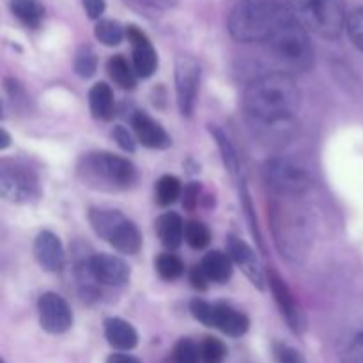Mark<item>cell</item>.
Instances as JSON below:
<instances>
[{"label":"cell","instance_id":"obj_8","mask_svg":"<svg viewBox=\"0 0 363 363\" xmlns=\"http://www.w3.org/2000/svg\"><path fill=\"white\" fill-rule=\"evenodd\" d=\"M264 179L280 197H300L312 186L311 174L286 158L268 160L264 163Z\"/></svg>","mask_w":363,"mask_h":363},{"label":"cell","instance_id":"obj_35","mask_svg":"<svg viewBox=\"0 0 363 363\" xmlns=\"http://www.w3.org/2000/svg\"><path fill=\"white\" fill-rule=\"evenodd\" d=\"M340 360L342 363H363V330L354 333L344 346Z\"/></svg>","mask_w":363,"mask_h":363},{"label":"cell","instance_id":"obj_30","mask_svg":"<svg viewBox=\"0 0 363 363\" xmlns=\"http://www.w3.org/2000/svg\"><path fill=\"white\" fill-rule=\"evenodd\" d=\"M124 4L135 9L137 13L144 14V16L155 18L158 16L162 11L170 9L177 4V0H124Z\"/></svg>","mask_w":363,"mask_h":363},{"label":"cell","instance_id":"obj_33","mask_svg":"<svg viewBox=\"0 0 363 363\" xmlns=\"http://www.w3.org/2000/svg\"><path fill=\"white\" fill-rule=\"evenodd\" d=\"M201 357L202 363H223L227 357V347L222 340L208 337L201 344Z\"/></svg>","mask_w":363,"mask_h":363},{"label":"cell","instance_id":"obj_39","mask_svg":"<svg viewBox=\"0 0 363 363\" xmlns=\"http://www.w3.org/2000/svg\"><path fill=\"white\" fill-rule=\"evenodd\" d=\"M82 2H84L85 13L91 20H99L106 9L105 0H82Z\"/></svg>","mask_w":363,"mask_h":363},{"label":"cell","instance_id":"obj_22","mask_svg":"<svg viewBox=\"0 0 363 363\" xmlns=\"http://www.w3.org/2000/svg\"><path fill=\"white\" fill-rule=\"evenodd\" d=\"M89 106L96 119H110L113 116V92L108 84L99 82L89 91Z\"/></svg>","mask_w":363,"mask_h":363},{"label":"cell","instance_id":"obj_36","mask_svg":"<svg viewBox=\"0 0 363 363\" xmlns=\"http://www.w3.org/2000/svg\"><path fill=\"white\" fill-rule=\"evenodd\" d=\"M190 311L194 314V318L197 321H201L202 325L209 326L211 328L213 325V311H215V303H208L204 300H194L190 305Z\"/></svg>","mask_w":363,"mask_h":363},{"label":"cell","instance_id":"obj_42","mask_svg":"<svg viewBox=\"0 0 363 363\" xmlns=\"http://www.w3.org/2000/svg\"><path fill=\"white\" fill-rule=\"evenodd\" d=\"M279 360H280V363H305L303 358H301V354L298 353L296 350H293V347H287V346H284L282 350H280Z\"/></svg>","mask_w":363,"mask_h":363},{"label":"cell","instance_id":"obj_10","mask_svg":"<svg viewBox=\"0 0 363 363\" xmlns=\"http://www.w3.org/2000/svg\"><path fill=\"white\" fill-rule=\"evenodd\" d=\"M0 191L4 199L16 204H28L39 194L34 174L21 167H4L0 172Z\"/></svg>","mask_w":363,"mask_h":363},{"label":"cell","instance_id":"obj_27","mask_svg":"<svg viewBox=\"0 0 363 363\" xmlns=\"http://www.w3.org/2000/svg\"><path fill=\"white\" fill-rule=\"evenodd\" d=\"M181 195V181L176 176H163L156 183V201L160 206L174 204Z\"/></svg>","mask_w":363,"mask_h":363},{"label":"cell","instance_id":"obj_38","mask_svg":"<svg viewBox=\"0 0 363 363\" xmlns=\"http://www.w3.org/2000/svg\"><path fill=\"white\" fill-rule=\"evenodd\" d=\"M112 137H113V140H116L117 144H119V147L123 149V151H126V152H133L135 151L133 137H131V133L124 126H116V128H113Z\"/></svg>","mask_w":363,"mask_h":363},{"label":"cell","instance_id":"obj_25","mask_svg":"<svg viewBox=\"0 0 363 363\" xmlns=\"http://www.w3.org/2000/svg\"><path fill=\"white\" fill-rule=\"evenodd\" d=\"M96 39L105 46H117L126 35L123 25L116 20H99L94 27Z\"/></svg>","mask_w":363,"mask_h":363},{"label":"cell","instance_id":"obj_45","mask_svg":"<svg viewBox=\"0 0 363 363\" xmlns=\"http://www.w3.org/2000/svg\"><path fill=\"white\" fill-rule=\"evenodd\" d=\"M2 142H0V149H7L9 147V144H11V137H9V133H7L6 130H2Z\"/></svg>","mask_w":363,"mask_h":363},{"label":"cell","instance_id":"obj_29","mask_svg":"<svg viewBox=\"0 0 363 363\" xmlns=\"http://www.w3.org/2000/svg\"><path fill=\"white\" fill-rule=\"evenodd\" d=\"M184 240L195 250H202L209 245L211 241V233H209L208 225L202 222H190L186 223V229H184Z\"/></svg>","mask_w":363,"mask_h":363},{"label":"cell","instance_id":"obj_23","mask_svg":"<svg viewBox=\"0 0 363 363\" xmlns=\"http://www.w3.org/2000/svg\"><path fill=\"white\" fill-rule=\"evenodd\" d=\"M11 11L27 27H39L45 16V6L41 0H11Z\"/></svg>","mask_w":363,"mask_h":363},{"label":"cell","instance_id":"obj_13","mask_svg":"<svg viewBox=\"0 0 363 363\" xmlns=\"http://www.w3.org/2000/svg\"><path fill=\"white\" fill-rule=\"evenodd\" d=\"M126 38L133 46V67L137 77L149 78L151 74H155L156 67H158V55H156L147 35L135 25H130L126 28Z\"/></svg>","mask_w":363,"mask_h":363},{"label":"cell","instance_id":"obj_1","mask_svg":"<svg viewBox=\"0 0 363 363\" xmlns=\"http://www.w3.org/2000/svg\"><path fill=\"white\" fill-rule=\"evenodd\" d=\"M301 94L291 74L269 73L252 82L245 91L243 105L254 123L277 126L287 123L300 108Z\"/></svg>","mask_w":363,"mask_h":363},{"label":"cell","instance_id":"obj_28","mask_svg":"<svg viewBox=\"0 0 363 363\" xmlns=\"http://www.w3.org/2000/svg\"><path fill=\"white\" fill-rule=\"evenodd\" d=\"M156 272L163 280H177L184 272V264L177 255L162 254L156 259Z\"/></svg>","mask_w":363,"mask_h":363},{"label":"cell","instance_id":"obj_9","mask_svg":"<svg viewBox=\"0 0 363 363\" xmlns=\"http://www.w3.org/2000/svg\"><path fill=\"white\" fill-rule=\"evenodd\" d=\"M201 84V66L190 55H179L176 60L177 105L183 116H191L195 110Z\"/></svg>","mask_w":363,"mask_h":363},{"label":"cell","instance_id":"obj_20","mask_svg":"<svg viewBox=\"0 0 363 363\" xmlns=\"http://www.w3.org/2000/svg\"><path fill=\"white\" fill-rule=\"evenodd\" d=\"M184 229H186V225H184L183 220H181V216L177 213H163L156 220V234H158L160 241L167 248H170V250H174V248H177L183 243Z\"/></svg>","mask_w":363,"mask_h":363},{"label":"cell","instance_id":"obj_18","mask_svg":"<svg viewBox=\"0 0 363 363\" xmlns=\"http://www.w3.org/2000/svg\"><path fill=\"white\" fill-rule=\"evenodd\" d=\"M248 326H250V321L243 312L225 303H215L211 328L220 330L229 337H243L248 332Z\"/></svg>","mask_w":363,"mask_h":363},{"label":"cell","instance_id":"obj_40","mask_svg":"<svg viewBox=\"0 0 363 363\" xmlns=\"http://www.w3.org/2000/svg\"><path fill=\"white\" fill-rule=\"evenodd\" d=\"M199 191H201V188L195 183L188 184V186L184 188V208H186L188 211H194L195 206H197Z\"/></svg>","mask_w":363,"mask_h":363},{"label":"cell","instance_id":"obj_37","mask_svg":"<svg viewBox=\"0 0 363 363\" xmlns=\"http://www.w3.org/2000/svg\"><path fill=\"white\" fill-rule=\"evenodd\" d=\"M241 201H243V206H245V211H247V216H248V222H250V229H252V234L255 236V240H257L259 247L262 248V240H261V234H259V227H257V218H255L254 215V206H252V201H250V195H248L247 188H241Z\"/></svg>","mask_w":363,"mask_h":363},{"label":"cell","instance_id":"obj_44","mask_svg":"<svg viewBox=\"0 0 363 363\" xmlns=\"http://www.w3.org/2000/svg\"><path fill=\"white\" fill-rule=\"evenodd\" d=\"M106 363H142L138 358L131 357V354H126V353H116V354H110L108 360Z\"/></svg>","mask_w":363,"mask_h":363},{"label":"cell","instance_id":"obj_7","mask_svg":"<svg viewBox=\"0 0 363 363\" xmlns=\"http://www.w3.org/2000/svg\"><path fill=\"white\" fill-rule=\"evenodd\" d=\"M308 32L326 39H337L347 25L346 4L344 0H315L312 6L294 14Z\"/></svg>","mask_w":363,"mask_h":363},{"label":"cell","instance_id":"obj_2","mask_svg":"<svg viewBox=\"0 0 363 363\" xmlns=\"http://www.w3.org/2000/svg\"><path fill=\"white\" fill-rule=\"evenodd\" d=\"M298 197H282L273 208V230L277 247L291 261H301L311 248L314 223L308 209Z\"/></svg>","mask_w":363,"mask_h":363},{"label":"cell","instance_id":"obj_12","mask_svg":"<svg viewBox=\"0 0 363 363\" xmlns=\"http://www.w3.org/2000/svg\"><path fill=\"white\" fill-rule=\"evenodd\" d=\"M89 275L103 286L121 287L130 282V268L123 259L108 254L92 255L87 264Z\"/></svg>","mask_w":363,"mask_h":363},{"label":"cell","instance_id":"obj_5","mask_svg":"<svg viewBox=\"0 0 363 363\" xmlns=\"http://www.w3.org/2000/svg\"><path fill=\"white\" fill-rule=\"evenodd\" d=\"M269 52L287 69L307 71L314 64V48L308 39V30L291 11L266 41Z\"/></svg>","mask_w":363,"mask_h":363},{"label":"cell","instance_id":"obj_15","mask_svg":"<svg viewBox=\"0 0 363 363\" xmlns=\"http://www.w3.org/2000/svg\"><path fill=\"white\" fill-rule=\"evenodd\" d=\"M34 255L39 266L50 273L60 272L64 268V261H66L59 236H55L50 230H43L38 234L34 243Z\"/></svg>","mask_w":363,"mask_h":363},{"label":"cell","instance_id":"obj_3","mask_svg":"<svg viewBox=\"0 0 363 363\" xmlns=\"http://www.w3.org/2000/svg\"><path fill=\"white\" fill-rule=\"evenodd\" d=\"M291 9L277 0H243L229 16V32L240 43H266Z\"/></svg>","mask_w":363,"mask_h":363},{"label":"cell","instance_id":"obj_14","mask_svg":"<svg viewBox=\"0 0 363 363\" xmlns=\"http://www.w3.org/2000/svg\"><path fill=\"white\" fill-rule=\"evenodd\" d=\"M269 287H272V293L273 296H275L277 305H279L280 312H282V315L286 318L291 330L296 333L303 332L305 318L300 311V305L294 300L293 293H291V289L287 287V284L284 282L282 277H280L279 273H269Z\"/></svg>","mask_w":363,"mask_h":363},{"label":"cell","instance_id":"obj_4","mask_svg":"<svg viewBox=\"0 0 363 363\" xmlns=\"http://www.w3.org/2000/svg\"><path fill=\"white\" fill-rule=\"evenodd\" d=\"M78 176L84 184L103 191L128 190L137 181V169L123 156L110 152H89L78 165Z\"/></svg>","mask_w":363,"mask_h":363},{"label":"cell","instance_id":"obj_21","mask_svg":"<svg viewBox=\"0 0 363 363\" xmlns=\"http://www.w3.org/2000/svg\"><path fill=\"white\" fill-rule=\"evenodd\" d=\"M201 268L208 275L209 282L225 284L233 277V259H230L229 254L213 250L204 255Z\"/></svg>","mask_w":363,"mask_h":363},{"label":"cell","instance_id":"obj_43","mask_svg":"<svg viewBox=\"0 0 363 363\" xmlns=\"http://www.w3.org/2000/svg\"><path fill=\"white\" fill-rule=\"evenodd\" d=\"M315 0H286L287 7H289L294 14H300L301 11H305L308 6H312Z\"/></svg>","mask_w":363,"mask_h":363},{"label":"cell","instance_id":"obj_19","mask_svg":"<svg viewBox=\"0 0 363 363\" xmlns=\"http://www.w3.org/2000/svg\"><path fill=\"white\" fill-rule=\"evenodd\" d=\"M105 337L112 347L119 351H131L137 347V330L128 321L119 318H108L105 321Z\"/></svg>","mask_w":363,"mask_h":363},{"label":"cell","instance_id":"obj_32","mask_svg":"<svg viewBox=\"0 0 363 363\" xmlns=\"http://www.w3.org/2000/svg\"><path fill=\"white\" fill-rule=\"evenodd\" d=\"M174 363H202L201 347L190 339H181L174 347L172 354Z\"/></svg>","mask_w":363,"mask_h":363},{"label":"cell","instance_id":"obj_46","mask_svg":"<svg viewBox=\"0 0 363 363\" xmlns=\"http://www.w3.org/2000/svg\"><path fill=\"white\" fill-rule=\"evenodd\" d=\"M2 363H4V362H2Z\"/></svg>","mask_w":363,"mask_h":363},{"label":"cell","instance_id":"obj_34","mask_svg":"<svg viewBox=\"0 0 363 363\" xmlns=\"http://www.w3.org/2000/svg\"><path fill=\"white\" fill-rule=\"evenodd\" d=\"M347 34L360 52H363V7H357L347 16Z\"/></svg>","mask_w":363,"mask_h":363},{"label":"cell","instance_id":"obj_31","mask_svg":"<svg viewBox=\"0 0 363 363\" xmlns=\"http://www.w3.org/2000/svg\"><path fill=\"white\" fill-rule=\"evenodd\" d=\"M96 69H98V57H96L94 50L91 46H82L74 59L77 74H80L82 78H89L96 73Z\"/></svg>","mask_w":363,"mask_h":363},{"label":"cell","instance_id":"obj_16","mask_svg":"<svg viewBox=\"0 0 363 363\" xmlns=\"http://www.w3.org/2000/svg\"><path fill=\"white\" fill-rule=\"evenodd\" d=\"M227 250H229V255L234 264H238L243 269L245 275L248 277V280L255 287L262 289L264 287V272H262V266L259 262L257 255L254 254V250L245 241L238 240V238H229Z\"/></svg>","mask_w":363,"mask_h":363},{"label":"cell","instance_id":"obj_6","mask_svg":"<svg viewBox=\"0 0 363 363\" xmlns=\"http://www.w3.org/2000/svg\"><path fill=\"white\" fill-rule=\"evenodd\" d=\"M89 222L94 233L121 254L135 255L142 248V236L137 225L117 209H92Z\"/></svg>","mask_w":363,"mask_h":363},{"label":"cell","instance_id":"obj_17","mask_svg":"<svg viewBox=\"0 0 363 363\" xmlns=\"http://www.w3.org/2000/svg\"><path fill=\"white\" fill-rule=\"evenodd\" d=\"M137 140L149 149H167L170 145V137L160 123L144 112H135L131 117Z\"/></svg>","mask_w":363,"mask_h":363},{"label":"cell","instance_id":"obj_26","mask_svg":"<svg viewBox=\"0 0 363 363\" xmlns=\"http://www.w3.org/2000/svg\"><path fill=\"white\" fill-rule=\"evenodd\" d=\"M211 133H213V137H215L216 144H218L220 152H222V158H223V163H225L227 170H229L230 174L240 172V158H238V152H236V149H234L233 142L229 140V137H227V135L223 133L220 128H211Z\"/></svg>","mask_w":363,"mask_h":363},{"label":"cell","instance_id":"obj_41","mask_svg":"<svg viewBox=\"0 0 363 363\" xmlns=\"http://www.w3.org/2000/svg\"><path fill=\"white\" fill-rule=\"evenodd\" d=\"M190 280H191V286L199 291H204L206 287H208V282H209L208 275H206L204 269H202L201 266H195V268L191 269Z\"/></svg>","mask_w":363,"mask_h":363},{"label":"cell","instance_id":"obj_11","mask_svg":"<svg viewBox=\"0 0 363 363\" xmlns=\"http://www.w3.org/2000/svg\"><path fill=\"white\" fill-rule=\"evenodd\" d=\"M39 323L45 332L59 335V333L67 332L73 325V312L69 305L60 294L45 293L38 301Z\"/></svg>","mask_w":363,"mask_h":363},{"label":"cell","instance_id":"obj_24","mask_svg":"<svg viewBox=\"0 0 363 363\" xmlns=\"http://www.w3.org/2000/svg\"><path fill=\"white\" fill-rule=\"evenodd\" d=\"M108 69L110 78L119 85L121 89H133L137 84V73H135L133 64L128 62L123 55H113L108 60Z\"/></svg>","mask_w":363,"mask_h":363}]
</instances>
